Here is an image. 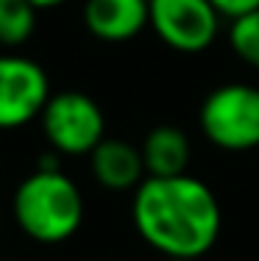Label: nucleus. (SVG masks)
Segmentation results:
<instances>
[{"mask_svg": "<svg viewBox=\"0 0 259 261\" xmlns=\"http://www.w3.org/2000/svg\"><path fill=\"white\" fill-rule=\"evenodd\" d=\"M139 239L164 258H203L220 239L223 208L206 181L190 175L151 178L131 192Z\"/></svg>", "mask_w": 259, "mask_h": 261, "instance_id": "nucleus-1", "label": "nucleus"}, {"mask_svg": "<svg viewBox=\"0 0 259 261\" xmlns=\"http://www.w3.org/2000/svg\"><path fill=\"white\" fill-rule=\"evenodd\" d=\"M84 195L64 170H31L11 195L17 228L36 245H64L84 225Z\"/></svg>", "mask_w": 259, "mask_h": 261, "instance_id": "nucleus-2", "label": "nucleus"}, {"mask_svg": "<svg viewBox=\"0 0 259 261\" xmlns=\"http://www.w3.org/2000/svg\"><path fill=\"white\" fill-rule=\"evenodd\" d=\"M198 128L218 150L245 153L259 147V86L231 81L203 97Z\"/></svg>", "mask_w": 259, "mask_h": 261, "instance_id": "nucleus-3", "label": "nucleus"}, {"mask_svg": "<svg viewBox=\"0 0 259 261\" xmlns=\"http://www.w3.org/2000/svg\"><path fill=\"white\" fill-rule=\"evenodd\" d=\"M39 128L51 150L78 159L89 156L106 139V114L86 92L64 89L51 95L39 117Z\"/></svg>", "mask_w": 259, "mask_h": 261, "instance_id": "nucleus-4", "label": "nucleus"}, {"mask_svg": "<svg viewBox=\"0 0 259 261\" xmlns=\"http://www.w3.org/2000/svg\"><path fill=\"white\" fill-rule=\"evenodd\" d=\"M151 31L170 50L198 56L218 42L223 14L212 0H151Z\"/></svg>", "mask_w": 259, "mask_h": 261, "instance_id": "nucleus-5", "label": "nucleus"}, {"mask_svg": "<svg viewBox=\"0 0 259 261\" xmlns=\"http://www.w3.org/2000/svg\"><path fill=\"white\" fill-rule=\"evenodd\" d=\"M51 95V78L36 59L20 50L0 53V130H17L39 120Z\"/></svg>", "mask_w": 259, "mask_h": 261, "instance_id": "nucleus-6", "label": "nucleus"}, {"mask_svg": "<svg viewBox=\"0 0 259 261\" xmlns=\"http://www.w3.org/2000/svg\"><path fill=\"white\" fill-rule=\"evenodd\" d=\"M81 20L101 42H131L151 28V0H84Z\"/></svg>", "mask_w": 259, "mask_h": 261, "instance_id": "nucleus-7", "label": "nucleus"}, {"mask_svg": "<svg viewBox=\"0 0 259 261\" xmlns=\"http://www.w3.org/2000/svg\"><path fill=\"white\" fill-rule=\"evenodd\" d=\"M89 172L106 192H134L148 178L143 150L126 139H106L89 153Z\"/></svg>", "mask_w": 259, "mask_h": 261, "instance_id": "nucleus-8", "label": "nucleus"}, {"mask_svg": "<svg viewBox=\"0 0 259 261\" xmlns=\"http://www.w3.org/2000/svg\"><path fill=\"white\" fill-rule=\"evenodd\" d=\"M139 150H143L145 172L151 178L184 175L190 170V161H193V142H190L187 130L173 125V122L153 125L145 134Z\"/></svg>", "mask_w": 259, "mask_h": 261, "instance_id": "nucleus-9", "label": "nucleus"}, {"mask_svg": "<svg viewBox=\"0 0 259 261\" xmlns=\"http://www.w3.org/2000/svg\"><path fill=\"white\" fill-rule=\"evenodd\" d=\"M39 9L28 0H0V50L17 53L36 34Z\"/></svg>", "mask_w": 259, "mask_h": 261, "instance_id": "nucleus-10", "label": "nucleus"}, {"mask_svg": "<svg viewBox=\"0 0 259 261\" xmlns=\"http://www.w3.org/2000/svg\"><path fill=\"white\" fill-rule=\"evenodd\" d=\"M229 45L243 64L259 72V9L229 22Z\"/></svg>", "mask_w": 259, "mask_h": 261, "instance_id": "nucleus-11", "label": "nucleus"}, {"mask_svg": "<svg viewBox=\"0 0 259 261\" xmlns=\"http://www.w3.org/2000/svg\"><path fill=\"white\" fill-rule=\"evenodd\" d=\"M215 9L223 14V20H237V17L248 14V11H256L259 9V0H212Z\"/></svg>", "mask_w": 259, "mask_h": 261, "instance_id": "nucleus-12", "label": "nucleus"}, {"mask_svg": "<svg viewBox=\"0 0 259 261\" xmlns=\"http://www.w3.org/2000/svg\"><path fill=\"white\" fill-rule=\"evenodd\" d=\"M31 6H36L39 11H51V9H59V6H64L67 0H28Z\"/></svg>", "mask_w": 259, "mask_h": 261, "instance_id": "nucleus-13", "label": "nucleus"}, {"mask_svg": "<svg viewBox=\"0 0 259 261\" xmlns=\"http://www.w3.org/2000/svg\"><path fill=\"white\" fill-rule=\"evenodd\" d=\"M164 261H201V258H164Z\"/></svg>", "mask_w": 259, "mask_h": 261, "instance_id": "nucleus-14", "label": "nucleus"}, {"mask_svg": "<svg viewBox=\"0 0 259 261\" xmlns=\"http://www.w3.org/2000/svg\"><path fill=\"white\" fill-rule=\"evenodd\" d=\"M103 261H109V258H103Z\"/></svg>", "mask_w": 259, "mask_h": 261, "instance_id": "nucleus-15", "label": "nucleus"}, {"mask_svg": "<svg viewBox=\"0 0 259 261\" xmlns=\"http://www.w3.org/2000/svg\"><path fill=\"white\" fill-rule=\"evenodd\" d=\"M0 53H3V50H0Z\"/></svg>", "mask_w": 259, "mask_h": 261, "instance_id": "nucleus-16", "label": "nucleus"}]
</instances>
